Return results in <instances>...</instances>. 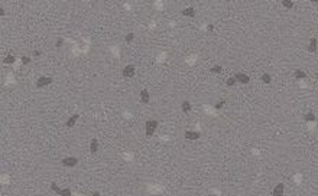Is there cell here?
<instances>
[{
    "instance_id": "cell-1",
    "label": "cell",
    "mask_w": 318,
    "mask_h": 196,
    "mask_svg": "<svg viewBox=\"0 0 318 196\" xmlns=\"http://www.w3.org/2000/svg\"><path fill=\"white\" fill-rule=\"evenodd\" d=\"M156 128H158V121L156 120H147L146 124H145V130H146L147 137H152Z\"/></svg>"
},
{
    "instance_id": "cell-2",
    "label": "cell",
    "mask_w": 318,
    "mask_h": 196,
    "mask_svg": "<svg viewBox=\"0 0 318 196\" xmlns=\"http://www.w3.org/2000/svg\"><path fill=\"white\" fill-rule=\"evenodd\" d=\"M52 82V78L51 76H41V78H38V81H36V88H44V87H47Z\"/></svg>"
},
{
    "instance_id": "cell-3",
    "label": "cell",
    "mask_w": 318,
    "mask_h": 196,
    "mask_svg": "<svg viewBox=\"0 0 318 196\" xmlns=\"http://www.w3.org/2000/svg\"><path fill=\"white\" fill-rule=\"evenodd\" d=\"M233 76H234V78H236V81H237V82H240V84H249V81H250V76H249V75H246L245 72H236Z\"/></svg>"
},
{
    "instance_id": "cell-4",
    "label": "cell",
    "mask_w": 318,
    "mask_h": 196,
    "mask_svg": "<svg viewBox=\"0 0 318 196\" xmlns=\"http://www.w3.org/2000/svg\"><path fill=\"white\" fill-rule=\"evenodd\" d=\"M65 167H74V166H77V163H78V159L77 157H65V159H62V162H61Z\"/></svg>"
},
{
    "instance_id": "cell-5",
    "label": "cell",
    "mask_w": 318,
    "mask_h": 196,
    "mask_svg": "<svg viewBox=\"0 0 318 196\" xmlns=\"http://www.w3.org/2000/svg\"><path fill=\"white\" fill-rule=\"evenodd\" d=\"M283 192H285V185L278 183L272 190V196H283Z\"/></svg>"
},
{
    "instance_id": "cell-6",
    "label": "cell",
    "mask_w": 318,
    "mask_h": 196,
    "mask_svg": "<svg viewBox=\"0 0 318 196\" xmlns=\"http://www.w3.org/2000/svg\"><path fill=\"white\" fill-rule=\"evenodd\" d=\"M122 74L124 78H132V76L135 75V66H133V65H126V66L123 68Z\"/></svg>"
},
{
    "instance_id": "cell-7",
    "label": "cell",
    "mask_w": 318,
    "mask_h": 196,
    "mask_svg": "<svg viewBox=\"0 0 318 196\" xmlns=\"http://www.w3.org/2000/svg\"><path fill=\"white\" fill-rule=\"evenodd\" d=\"M308 52H311V53H314L315 50L318 49V41L317 38H311L310 39V42H308Z\"/></svg>"
},
{
    "instance_id": "cell-8",
    "label": "cell",
    "mask_w": 318,
    "mask_h": 196,
    "mask_svg": "<svg viewBox=\"0 0 318 196\" xmlns=\"http://www.w3.org/2000/svg\"><path fill=\"white\" fill-rule=\"evenodd\" d=\"M185 139H188V140H197V139H200V133H198V131H191V130H188V131H185Z\"/></svg>"
},
{
    "instance_id": "cell-9",
    "label": "cell",
    "mask_w": 318,
    "mask_h": 196,
    "mask_svg": "<svg viewBox=\"0 0 318 196\" xmlns=\"http://www.w3.org/2000/svg\"><path fill=\"white\" fill-rule=\"evenodd\" d=\"M182 15H184V16L194 18V16H195V9H194L192 6H190V7H185V9L182 10Z\"/></svg>"
},
{
    "instance_id": "cell-10",
    "label": "cell",
    "mask_w": 318,
    "mask_h": 196,
    "mask_svg": "<svg viewBox=\"0 0 318 196\" xmlns=\"http://www.w3.org/2000/svg\"><path fill=\"white\" fill-rule=\"evenodd\" d=\"M78 118H80V116H78V114H74V116H71V117H70V118L67 120L65 125H67V127H74Z\"/></svg>"
},
{
    "instance_id": "cell-11",
    "label": "cell",
    "mask_w": 318,
    "mask_h": 196,
    "mask_svg": "<svg viewBox=\"0 0 318 196\" xmlns=\"http://www.w3.org/2000/svg\"><path fill=\"white\" fill-rule=\"evenodd\" d=\"M304 120H305L307 123H312V121L317 120V117H315V114H314L312 111H308V113L304 116Z\"/></svg>"
},
{
    "instance_id": "cell-12",
    "label": "cell",
    "mask_w": 318,
    "mask_h": 196,
    "mask_svg": "<svg viewBox=\"0 0 318 196\" xmlns=\"http://www.w3.org/2000/svg\"><path fill=\"white\" fill-rule=\"evenodd\" d=\"M140 101L143 104H147L149 102V91L147 90H142L140 91Z\"/></svg>"
},
{
    "instance_id": "cell-13",
    "label": "cell",
    "mask_w": 318,
    "mask_h": 196,
    "mask_svg": "<svg viewBox=\"0 0 318 196\" xmlns=\"http://www.w3.org/2000/svg\"><path fill=\"white\" fill-rule=\"evenodd\" d=\"M97 150H98L97 139H91V141H90V151H91V153H96Z\"/></svg>"
},
{
    "instance_id": "cell-14",
    "label": "cell",
    "mask_w": 318,
    "mask_h": 196,
    "mask_svg": "<svg viewBox=\"0 0 318 196\" xmlns=\"http://www.w3.org/2000/svg\"><path fill=\"white\" fill-rule=\"evenodd\" d=\"M294 78L295 79H305L307 78V72L301 71V69H296L294 72Z\"/></svg>"
},
{
    "instance_id": "cell-15",
    "label": "cell",
    "mask_w": 318,
    "mask_h": 196,
    "mask_svg": "<svg viewBox=\"0 0 318 196\" xmlns=\"http://www.w3.org/2000/svg\"><path fill=\"white\" fill-rule=\"evenodd\" d=\"M260 81H262L263 84H270V82H272V76H270L268 72H263L260 75Z\"/></svg>"
},
{
    "instance_id": "cell-16",
    "label": "cell",
    "mask_w": 318,
    "mask_h": 196,
    "mask_svg": "<svg viewBox=\"0 0 318 196\" xmlns=\"http://www.w3.org/2000/svg\"><path fill=\"white\" fill-rule=\"evenodd\" d=\"M182 111H184L185 114H188V113L191 111V104H190L188 101H184V102H182Z\"/></svg>"
},
{
    "instance_id": "cell-17",
    "label": "cell",
    "mask_w": 318,
    "mask_h": 196,
    "mask_svg": "<svg viewBox=\"0 0 318 196\" xmlns=\"http://www.w3.org/2000/svg\"><path fill=\"white\" fill-rule=\"evenodd\" d=\"M59 196H73V192L70 188H65V189H61V192L58 193Z\"/></svg>"
},
{
    "instance_id": "cell-18",
    "label": "cell",
    "mask_w": 318,
    "mask_h": 196,
    "mask_svg": "<svg viewBox=\"0 0 318 196\" xmlns=\"http://www.w3.org/2000/svg\"><path fill=\"white\" fill-rule=\"evenodd\" d=\"M236 84H237V81H236L234 76H230V78H227V81H226V85H227V87H234Z\"/></svg>"
},
{
    "instance_id": "cell-19",
    "label": "cell",
    "mask_w": 318,
    "mask_h": 196,
    "mask_svg": "<svg viewBox=\"0 0 318 196\" xmlns=\"http://www.w3.org/2000/svg\"><path fill=\"white\" fill-rule=\"evenodd\" d=\"M15 59H16V58H15L13 55H7V56L3 59V64H15Z\"/></svg>"
},
{
    "instance_id": "cell-20",
    "label": "cell",
    "mask_w": 318,
    "mask_h": 196,
    "mask_svg": "<svg viewBox=\"0 0 318 196\" xmlns=\"http://www.w3.org/2000/svg\"><path fill=\"white\" fill-rule=\"evenodd\" d=\"M282 6H283L285 9H288V10H289V9H292V7H294L295 4H294V1H289V0H283V1H282Z\"/></svg>"
},
{
    "instance_id": "cell-21",
    "label": "cell",
    "mask_w": 318,
    "mask_h": 196,
    "mask_svg": "<svg viewBox=\"0 0 318 196\" xmlns=\"http://www.w3.org/2000/svg\"><path fill=\"white\" fill-rule=\"evenodd\" d=\"M221 71H223V68H221L220 65H214V66L211 68V72L213 74H220Z\"/></svg>"
},
{
    "instance_id": "cell-22",
    "label": "cell",
    "mask_w": 318,
    "mask_h": 196,
    "mask_svg": "<svg viewBox=\"0 0 318 196\" xmlns=\"http://www.w3.org/2000/svg\"><path fill=\"white\" fill-rule=\"evenodd\" d=\"M51 189H52L54 192H56V193H59V192H61V188H59V186H58L55 182H54V183H51Z\"/></svg>"
},
{
    "instance_id": "cell-23",
    "label": "cell",
    "mask_w": 318,
    "mask_h": 196,
    "mask_svg": "<svg viewBox=\"0 0 318 196\" xmlns=\"http://www.w3.org/2000/svg\"><path fill=\"white\" fill-rule=\"evenodd\" d=\"M224 104H226V101H224V99H220L219 102H216V105H214V108H216V110H221Z\"/></svg>"
},
{
    "instance_id": "cell-24",
    "label": "cell",
    "mask_w": 318,
    "mask_h": 196,
    "mask_svg": "<svg viewBox=\"0 0 318 196\" xmlns=\"http://www.w3.org/2000/svg\"><path fill=\"white\" fill-rule=\"evenodd\" d=\"M133 39H135V35H133V33H127V35H126V42H127V43L133 42Z\"/></svg>"
},
{
    "instance_id": "cell-25",
    "label": "cell",
    "mask_w": 318,
    "mask_h": 196,
    "mask_svg": "<svg viewBox=\"0 0 318 196\" xmlns=\"http://www.w3.org/2000/svg\"><path fill=\"white\" fill-rule=\"evenodd\" d=\"M22 62H23L25 65H26V64H30V58H27V56H23V58H22Z\"/></svg>"
},
{
    "instance_id": "cell-26",
    "label": "cell",
    "mask_w": 318,
    "mask_h": 196,
    "mask_svg": "<svg viewBox=\"0 0 318 196\" xmlns=\"http://www.w3.org/2000/svg\"><path fill=\"white\" fill-rule=\"evenodd\" d=\"M62 43H64V41H62L61 38H58V39H56V48H59Z\"/></svg>"
},
{
    "instance_id": "cell-27",
    "label": "cell",
    "mask_w": 318,
    "mask_h": 196,
    "mask_svg": "<svg viewBox=\"0 0 318 196\" xmlns=\"http://www.w3.org/2000/svg\"><path fill=\"white\" fill-rule=\"evenodd\" d=\"M41 53H42L41 50H33V52H32V55H33V56H39Z\"/></svg>"
},
{
    "instance_id": "cell-28",
    "label": "cell",
    "mask_w": 318,
    "mask_h": 196,
    "mask_svg": "<svg viewBox=\"0 0 318 196\" xmlns=\"http://www.w3.org/2000/svg\"><path fill=\"white\" fill-rule=\"evenodd\" d=\"M207 29H208V30H213V29H214V24H208Z\"/></svg>"
},
{
    "instance_id": "cell-29",
    "label": "cell",
    "mask_w": 318,
    "mask_h": 196,
    "mask_svg": "<svg viewBox=\"0 0 318 196\" xmlns=\"http://www.w3.org/2000/svg\"><path fill=\"white\" fill-rule=\"evenodd\" d=\"M91 196H101V193H100V192H94Z\"/></svg>"
},
{
    "instance_id": "cell-30",
    "label": "cell",
    "mask_w": 318,
    "mask_h": 196,
    "mask_svg": "<svg viewBox=\"0 0 318 196\" xmlns=\"http://www.w3.org/2000/svg\"><path fill=\"white\" fill-rule=\"evenodd\" d=\"M317 78H318V74H317Z\"/></svg>"
}]
</instances>
